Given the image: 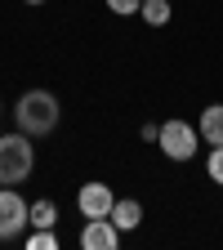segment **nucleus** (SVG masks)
I'll use <instances>...</instances> for the list:
<instances>
[{
    "label": "nucleus",
    "instance_id": "nucleus-8",
    "mask_svg": "<svg viewBox=\"0 0 223 250\" xmlns=\"http://www.w3.org/2000/svg\"><path fill=\"white\" fill-rule=\"evenodd\" d=\"M197 134L210 143V147H223V103H210L201 112V125H197Z\"/></svg>",
    "mask_w": 223,
    "mask_h": 250
},
{
    "label": "nucleus",
    "instance_id": "nucleus-14",
    "mask_svg": "<svg viewBox=\"0 0 223 250\" xmlns=\"http://www.w3.org/2000/svg\"><path fill=\"white\" fill-rule=\"evenodd\" d=\"M27 5H49V0H27Z\"/></svg>",
    "mask_w": 223,
    "mask_h": 250
},
{
    "label": "nucleus",
    "instance_id": "nucleus-7",
    "mask_svg": "<svg viewBox=\"0 0 223 250\" xmlns=\"http://www.w3.org/2000/svg\"><path fill=\"white\" fill-rule=\"evenodd\" d=\"M107 219H112L121 232H134V228L143 224V206H139L134 197H121V201L112 206V214H107Z\"/></svg>",
    "mask_w": 223,
    "mask_h": 250
},
{
    "label": "nucleus",
    "instance_id": "nucleus-12",
    "mask_svg": "<svg viewBox=\"0 0 223 250\" xmlns=\"http://www.w3.org/2000/svg\"><path fill=\"white\" fill-rule=\"evenodd\" d=\"M205 170H210V179H214V183H223V147H210Z\"/></svg>",
    "mask_w": 223,
    "mask_h": 250
},
{
    "label": "nucleus",
    "instance_id": "nucleus-1",
    "mask_svg": "<svg viewBox=\"0 0 223 250\" xmlns=\"http://www.w3.org/2000/svg\"><path fill=\"white\" fill-rule=\"evenodd\" d=\"M58 116H62V107H58V99L49 89H27L18 99V107H14L18 130L31 134V139H45L49 130H58Z\"/></svg>",
    "mask_w": 223,
    "mask_h": 250
},
{
    "label": "nucleus",
    "instance_id": "nucleus-11",
    "mask_svg": "<svg viewBox=\"0 0 223 250\" xmlns=\"http://www.w3.org/2000/svg\"><path fill=\"white\" fill-rule=\"evenodd\" d=\"M27 250H58V237H54V228H36L27 237Z\"/></svg>",
    "mask_w": 223,
    "mask_h": 250
},
{
    "label": "nucleus",
    "instance_id": "nucleus-4",
    "mask_svg": "<svg viewBox=\"0 0 223 250\" xmlns=\"http://www.w3.org/2000/svg\"><path fill=\"white\" fill-rule=\"evenodd\" d=\"M27 210H31V206L14 192V188H0V241H18V237H22V228L31 224Z\"/></svg>",
    "mask_w": 223,
    "mask_h": 250
},
{
    "label": "nucleus",
    "instance_id": "nucleus-10",
    "mask_svg": "<svg viewBox=\"0 0 223 250\" xmlns=\"http://www.w3.org/2000/svg\"><path fill=\"white\" fill-rule=\"evenodd\" d=\"M27 219H31V228H54L58 224V206L54 201H36L27 210Z\"/></svg>",
    "mask_w": 223,
    "mask_h": 250
},
{
    "label": "nucleus",
    "instance_id": "nucleus-3",
    "mask_svg": "<svg viewBox=\"0 0 223 250\" xmlns=\"http://www.w3.org/2000/svg\"><path fill=\"white\" fill-rule=\"evenodd\" d=\"M197 130H192V125H187V121H165L161 125V130H156V147H161L165 156H170V161H192V156H197Z\"/></svg>",
    "mask_w": 223,
    "mask_h": 250
},
{
    "label": "nucleus",
    "instance_id": "nucleus-2",
    "mask_svg": "<svg viewBox=\"0 0 223 250\" xmlns=\"http://www.w3.org/2000/svg\"><path fill=\"white\" fill-rule=\"evenodd\" d=\"M31 166H36V147H31V134H5L0 139V183L14 188L31 174Z\"/></svg>",
    "mask_w": 223,
    "mask_h": 250
},
{
    "label": "nucleus",
    "instance_id": "nucleus-5",
    "mask_svg": "<svg viewBox=\"0 0 223 250\" xmlns=\"http://www.w3.org/2000/svg\"><path fill=\"white\" fill-rule=\"evenodd\" d=\"M76 206H81V214H85V219H103V214H112V206H116V192H112L107 183H81Z\"/></svg>",
    "mask_w": 223,
    "mask_h": 250
},
{
    "label": "nucleus",
    "instance_id": "nucleus-9",
    "mask_svg": "<svg viewBox=\"0 0 223 250\" xmlns=\"http://www.w3.org/2000/svg\"><path fill=\"white\" fill-rule=\"evenodd\" d=\"M139 14H143L147 27H165V22H170V0H143Z\"/></svg>",
    "mask_w": 223,
    "mask_h": 250
},
{
    "label": "nucleus",
    "instance_id": "nucleus-6",
    "mask_svg": "<svg viewBox=\"0 0 223 250\" xmlns=\"http://www.w3.org/2000/svg\"><path fill=\"white\" fill-rule=\"evenodd\" d=\"M81 246L85 250H116L121 246V228L112 224V219H85V228H81Z\"/></svg>",
    "mask_w": 223,
    "mask_h": 250
},
{
    "label": "nucleus",
    "instance_id": "nucleus-13",
    "mask_svg": "<svg viewBox=\"0 0 223 250\" xmlns=\"http://www.w3.org/2000/svg\"><path fill=\"white\" fill-rule=\"evenodd\" d=\"M139 5H143V0H107V9L121 14V18H125V14H139Z\"/></svg>",
    "mask_w": 223,
    "mask_h": 250
}]
</instances>
